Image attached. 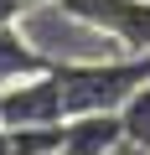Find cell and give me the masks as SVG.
<instances>
[{"instance_id":"obj_6","label":"cell","mask_w":150,"mask_h":155,"mask_svg":"<svg viewBox=\"0 0 150 155\" xmlns=\"http://www.w3.org/2000/svg\"><path fill=\"white\" fill-rule=\"evenodd\" d=\"M16 155H52L62 150V124H5Z\"/></svg>"},{"instance_id":"obj_7","label":"cell","mask_w":150,"mask_h":155,"mask_svg":"<svg viewBox=\"0 0 150 155\" xmlns=\"http://www.w3.org/2000/svg\"><path fill=\"white\" fill-rule=\"evenodd\" d=\"M119 119H124V140H135L140 150H150V78L129 93V104L119 109Z\"/></svg>"},{"instance_id":"obj_11","label":"cell","mask_w":150,"mask_h":155,"mask_svg":"<svg viewBox=\"0 0 150 155\" xmlns=\"http://www.w3.org/2000/svg\"><path fill=\"white\" fill-rule=\"evenodd\" d=\"M26 5H47V0H26Z\"/></svg>"},{"instance_id":"obj_8","label":"cell","mask_w":150,"mask_h":155,"mask_svg":"<svg viewBox=\"0 0 150 155\" xmlns=\"http://www.w3.org/2000/svg\"><path fill=\"white\" fill-rule=\"evenodd\" d=\"M21 11H26V0H0V26H5V21H21Z\"/></svg>"},{"instance_id":"obj_1","label":"cell","mask_w":150,"mask_h":155,"mask_svg":"<svg viewBox=\"0 0 150 155\" xmlns=\"http://www.w3.org/2000/svg\"><path fill=\"white\" fill-rule=\"evenodd\" d=\"M150 78V52H124L109 62H62L57 83L67 98V114H93V109H124L129 93Z\"/></svg>"},{"instance_id":"obj_12","label":"cell","mask_w":150,"mask_h":155,"mask_svg":"<svg viewBox=\"0 0 150 155\" xmlns=\"http://www.w3.org/2000/svg\"><path fill=\"white\" fill-rule=\"evenodd\" d=\"M52 155H62V150H52Z\"/></svg>"},{"instance_id":"obj_10","label":"cell","mask_w":150,"mask_h":155,"mask_svg":"<svg viewBox=\"0 0 150 155\" xmlns=\"http://www.w3.org/2000/svg\"><path fill=\"white\" fill-rule=\"evenodd\" d=\"M0 155H16V150H11V134H5V124H0Z\"/></svg>"},{"instance_id":"obj_2","label":"cell","mask_w":150,"mask_h":155,"mask_svg":"<svg viewBox=\"0 0 150 155\" xmlns=\"http://www.w3.org/2000/svg\"><path fill=\"white\" fill-rule=\"evenodd\" d=\"M62 16L114 36L124 52H150V0H57Z\"/></svg>"},{"instance_id":"obj_3","label":"cell","mask_w":150,"mask_h":155,"mask_svg":"<svg viewBox=\"0 0 150 155\" xmlns=\"http://www.w3.org/2000/svg\"><path fill=\"white\" fill-rule=\"evenodd\" d=\"M62 119H67V98L57 83V67L0 88V124H62Z\"/></svg>"},{"instance_id":"obj_5","label":"cell","mask_w":150,"mask_h":155,"mask_svg":"<svg viewBox=\"0 0 150 155\" xmlns=\"http://www.w3.org/2000/svg\"><path fill=\"white\" fill-rule=\"evenodd\" d=\"M52 62L21 36V26L16 21H5L0 26V88H11V83H21V78H31V72H47Z\"/></svg>"},{"instance_id":"obj_9","label":"cell","mask_w":150,"mask_h":155,"mask_svg":"<svg viewBox=\"0 0 150 155\" xmlns=\"http://www.w3.org/2000/svg\"><path fill=\"white\" fill-rule=\"evenodd\" d=\"M109 155H150V150H140V145H135V140H119V145H114V150H109Z\"/></svg>"},{"instance_id":"obj_4","label":"cell","mask_w":150,"mask_h":155,"mask_svg":"<svg viewBox=\"0 0 150 155\" xmlns=\"http://www.w3.org/2000/svg\"><path fill=\"white\" fill-rule=\"evenodd\" d=\"M119 140H124L119 109H93V114L62 119V155H109Z\"/></svg>"}]
</instances>
